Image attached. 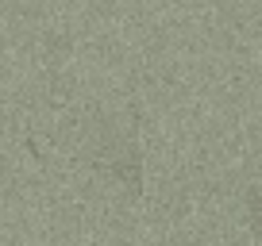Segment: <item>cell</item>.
Listing matches in <instances>:
<instances>
[{"label":"cell","instance_id":"obj_1","mask_svg":"<svg viewBox=\"0 0 262 246\" xmlns=\"http://www.w3.org/2000/svg\"><path fill=\"white\" fill-rule=\"evenodd\" d=\"M112 173L123 181V185H131V189H139V181H143V165H139V158H131V162H112Z\"/></svg>","mask_w":262,"mask_h":246}]
</instances>
